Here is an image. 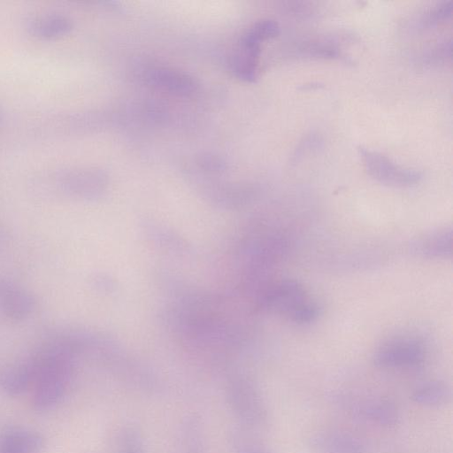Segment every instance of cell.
<instances>
[{
	"label": "cell",
	"instance_id": "1",
	"mask_svg": "<svg viewBox=\"0 0 453 453\" xmlns=\"http://www.w3.org/2000/svg\"><path fill=\"white\" fill-rule=\"evenodd\" d=\"M73 350L58 337L30 357L34 372L33 406L38 411L55 407L71 378Z\"/></svg>",
	"mask_w": 453,
	"mask_h": 453
},
{
	"label": "cell",
	"instance_id": "2",
	"mask_svg": "<svg viewBox=\"0 0 453 453\" xmlns=\"http://www.w3.org/2000/svg\"><path fill=\"white\" fill-rule=\"evenodd\" d=\"M264 303L270 311L297 324L313 322L320 314L319 304L296 280L287 279L276 283L265 295Z\"/></svg>",
	"mask_w": 453,
	"mask_h": 453
},
{
	"label": "cell",
	"instance_id": "3",
	"mask_svg": "<svg viewBox=\"0 0 453 453\" xmlns=\"http://www.w3.org/2000/svg\"><path fill=\"white\" fill-rule=\"evenodd\" d=\"M424 343L413 336L391 338L375 350L374 365L380 368H412L421 365L426 358Z\"/></svg>",
	"mask_w": 453,
	"mask_h": 453
},
{
	"label": "cell",
	"instance_id": "4",
	"mask_svg": "<svg viewBox=\"0 0 453 453\" xmlns=\"http://www.w3.org/2000/svg\"><path fill=\"white\" fill-rule=\"evenodd\" d=\"M357 150L367 173L381 184L406 188L417 185L422 179L421 172L403 167L376 150L363 146Z\"/></svg>",
	"mask_w": 453,
	"mask_h": 453
},
{
	"label": "cell",
	"instance_id": "5",
	"mask_svg": "<svg viewBox=\"0 0 453 453\" xmlns=\"http://www.w3.org/2000/svg\"><path fill=\"white\" fill-rule=\"evenodd\" d=\"M337 402L353 415L384 426H393L399 419V411L395 403L386 399L358 398L339 395Z\"/></svg>",
	"mask_w": 453,
	"mask_h": 453
},
{
	"label": "cell",
	"instance_id": "6",
	"mask_svg": "<svg viewBox=\"0 0 453 453\" xmlns=\"http://www.w3.org/2000/svg\"><path fill=\"white\" fill-rule=\"evenodd\" d=\"M35 308V299L29 291L11 280H0V310L8 319L23 321Z\"/></svg>",
	"mask_w": 453,
	"mask_h": 453
},
{
	"label": "cell",
	"instance_id": "7",
	"mask_svg": "<svg viewBox=\"0 0 453 453\" xmlns=\"http://www.w3.org/2000/svg\"><path fill=\"white\" fill-rule=\"evenodd\" d=\"M145 79L150 85L177 96H190L197 88V83L191 75L172 67L150 68Z\"/></svg>",
	"mask_w": 453,
	"mask_h": 453
},
{
	"label": "cell",
	"instance_id": "8",
	"mask_svg": "<svg viewBox=\"0 0 453 453\" xmlns=\"http://www.w3.org/2000/svg\"><path fill=\"white\" fill-rule=\"evenodd\" d=\"M261 43L262 42L248 32L242 35L239 47L230 60V67L237 78L248 82L256 81Z\"/></svg>",
	"mask_w": 453,
	"mask_h": 453
},
{
	"label": "cell",
	"instance_id": "9",
	"mask_svg": "<svg viewBox=\"0 0 453 453\" xmlns=\"http://www.w3.org/2000/svg\"><path fill=\"white\" fill-rule=\"evenodd\" d=\"M308 447L311 453H366L364 442L342 432H320L310 437Z\"/></svg>",
	"mask_w": 453,
	"mask_h": 453
},
{
	"label": "cell",
	"instance_id": "10",
	"mask_svg": "<svg viewBox=\"0 0 453 453\" xmlns=\"http://www.w3.org/2000/svg\"><path fill=\"white\" fill-rule=\"evenodd\" d=\"M411 250L428 258H449L452 255L451 228L442 227L429 231L414 239Z\"/></svg>",
	"mask_w": 453,
	"mask_h": 453
},
{
	"label": "cell",
	"instance_id": "11",
	"mask_svg": "<svg viewBox=\"0 0 453 453\" xmlns=\"http://www.w3.org/2000/svg\"><path fill=\"white\" fill-rule=\"evenodd\" d=\"M41 434L21 427H8L0 432V453H41Z\"/></svg>",
	"mask_w": 453,
	"mask_h": 453
},
{
	"label": "cell",
	"instance_id": "12",
	"mask_svg": "<svg viewBox=\"0 0 453 453\" xmlns=\"http://www.w3.org/2000/svg\"><path fill=\"white\" fill-rule=\"evenodd\" d=\"M35 372L31 359L7 366L0 374V388L8 395L17 396L33 388Z\"/></svg>",
	"mask_w": 453,
	"mask_h": 453
},
{
	"label": "cell",
	"instance_id": "13",
	"mask_svg": "<svg viewBox=\"0 0 453 453\" xmlns=\"http://www.w3.org/2000/svg\"><path fill=\"white\" fill-rule=\"evenodd\" d=\"M101 177L92 171H74L61 180L63 189L70 195L83 198L96 196L101 188Z\"/></svg>",
	"mask_w": 453,
	"mask_h": 453
},
{
	"label": "cell",
	"instance_id": "14",
	"mask_svg": "<svg viewBox=\"0 0 453 453\" xmlns=\"http://www.w3.org/2000/svg\"><path fill=\"white\" fill-rule=\"evenodd\" d=\"M293 50L296 55L303 58L336 59L342 57V50L336 41L326 37L297 42Z\"/></svg>",
	"mask_w": 453,
	"mask_h": 453
},
{
	"label": "cell",
	"instance_id": "15",
	"mask_svg": "<svg viewBox=\"0 0 453 453\" xmlns=\"http://www.w3.org/2000/svg\"><path fill=\"white\" fill-rule=\"evenodd\" d=\"M450 389L440 380H431L418 386L411 394V400L420 405L436 407L448 402Z\"/></svg>",
	"mask_w": 453,
	"mask_h": 453
},
{
	"label": "cell",
	"instance_id": "16",
	"mask_svg": "<svg viewBox=\"0 0 453 453\" xmlns=\"http://www.w3.org/2000/svg\"><path fill=\"white\" fill-rule=\"evenodd\" d=\"M71 29V21L62 15L42 17L31 26L34 35L43 38L60 36L67 34Z\"/></svg>",
	"mask_w": 453,
	"mask_h": 453
},
{
	"label": "cell",
	"instance_id": "17",
	"mask_svg": "<svg viewBox=\"0 0 453 453\" xmlns=\"http://www.w3.org/2000/svg\"><path fill=\"white\" fill-rule=\"evenodd\" d=\"M452 40L444 39L424 51L421 61L428 67H438L447 64L451 58Z\"/></svg>",
	"mask_w": 453,
	"mask_h": 453
},
{
	"label": "cell",
	"instance_id": "18",
	"mask_svg": "<svg viewBox=\"0 0 453 453\" xmlns=\"http://www.w3.org/2000/svg\"><path fill=\"white\" fill-rule=\"evenodd\" d=\"M452 1H443L436 4L432 8L426 11L418 21V27L421 29L431 28L449 19L452 15Z\"/></svg>",
	"mask_w": 453,
	"mask_h": 453
},
{
	"label": "cell",
	"instance_id": "19",
	"mask_svg": "<svg viewBox=\"0 0 453 453\" xmlns=\"http://www.w3.org/2000/svg\"><path fill=\"white\" fill-rule=\"evenodd\" d=\"M199 163L202 167L210 171H219L225 168L224 161L215 155H203L200 157Z\"/></svg>",
	"mask_w": 453,
	"mask_h": 453
},
{
	"label": "cell",
	"instance_id": "20",
	"mask_svg": "<svg viewBox=\"0 0 453 453\" xmlns=\"http://www.w3.org/2000/svg\"><path fill=\"white\" fill-rule=\"evenodd\" d=\"M287 12L291 15L307 16L311 12L310 6L303 2H287Z\"/></svg>",
	"mask_w": 453,
	"mask_h": 453
}]
</instances>
